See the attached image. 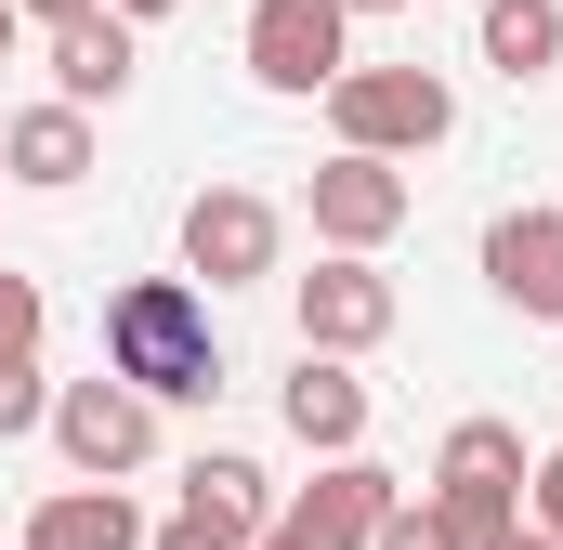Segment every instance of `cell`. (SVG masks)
I'll list each match as a JSON object with an SVG mask.
<instances>
[{
	"mask_svg": "<svg viewBox=\"0 0 563 550\" xmlns=\"http://www.w3.org/2000/svg\"><path fill=\"white\" fill-rule=\"evenodd\" d=\"M106 367L157 394V407H210L223 394V328H210V288L197 275H132L106 288Z\"/></svg>",
	"mask_w": 563,
	"mask_h": 550,
	"instance_id": "obj_1",
	"label": "cell"
},
{
	"mask_svg": "<svg viewBox=\"0 0 563 550\" xmlns=\"http://www.w3.org/2000/svg\"><path fill=\"white\" fill-rule=\"evenodd\" d=\"M328 132L367 144V157H432L459 132V79L445 66H341L328 79Z\"/></svg>",
	"mask_w": 563,
	"mask_h": 550,
	"instance_id": "obj_2",
	"label": "cell"
},
{
	"mask_svg": "<svg viewBox=\"0 0 563 550\" xmlns=\"http://www.w3.org/2000/svg\"><path fill=\"white\" fill-rule=\"evenodd\" d=\"M53 446H66V472H144L157 459V394H132L119 367H92V381H53V419H40Z\"/></svg>",
	"mask_w": 563,
	"mask_h": 550,
	"instance_id": "obj_3",
	"label": "cell"
},
{
	"mask_svg": "<svg viewBox=\"0 0 563 550\" xmlns=\"http://www.w3.org/2000/svg\"><path fill=\"white\" fill-rule=\"evenodd\" d=\"M394 275H380V250H328L314 275H288V328L314 341V354H380L394 341Z\"/></svg>",
	"mask_w": 563,
	"mask_h": 550,
	"instance_id": "obj_4",
	"label": "cell"
},
{
	"mask_svg": "<svg viewBox=\"0 0 563 550\" xmlns=\"http://www.w3.org/2000/svg\"><path fill=\"white\" fill-rule=\"evenodd\" d=\"M525 472H538V459H525V432H511V419H459V432L432 446V498L459 512V538H472V550L525 512Z\"/></svg>",
	"mask_w": 563,
	"mask_h": 550,
	"instance_id": "obj_5",
	"label": "cell"
},
{
	"mask_svg": "<svg viewBox=\"0 0 563 550\" xmlns=\"http://www.w3.org/2000/svg\"><path fill=\"white\" fill-rule=\"evenodd\" d=\"M276 250H288L276 197H250V184H197V197H184V275H197V288H263Z\"/></svg>",
	"mask_w": 563,
	"mask_h": 550,
	"instance_id": "obj_6",
	"label": "cell"
},
{
	"mask_svg": "<svg viewBox=\"0 0 563 550\" xmlns=\"http://www.w3.org/2000/svg\"><path fill=\"white\" fill-rule=\"evenodd\" d=\"M354 66V13L341 0H250V79L263 92H328Z\"/></svg>",
	"mask_w": 563,
	"mask_h": 550,
	"instance_id": "obj_7",
	"label": "cell"
},
{
	"mask_svg": "<svg viewBox=\"0 0 563 550\" xmlns=\"http://www.w3.org/2000/svg\"><path fill=\"white\" fill-rule=\"evenodd\" d=\"M301 210H314V237H328V250H380V237L407 223V157H367V144H341V157L301 184Z\"/></svg>",
	"mask_w": 563,
	"mask_h": 550,
	"instance_id": "obj_8",
	"label": "cell"
},
{
	"mask_svg": "<svg viewBox=\"0 0 563 550\" xmlns=\"http://www.w3.org/2000/svg\"><path fill=\"white\" fill-rule=\"evenodd\" d=\"M380 512H394V472H380L367 446H341L301 498H276V525H288L301 550H367V538H380Z\"/></svg>",
	"mask_w": 563,
	"mask_h": 550,
	"instance_id": "obj_9",
	"label": "cell"
},
{
	"mask_svg": "<svg viewBox=\"0 0 563 550\" xmlns=\"http://www.w3.org/2000/svg\"><path fill=\"white\" fill-rule=\"evenodd\" d=\"M485 288L525 328H563V210H498L485 223Z\"/></svg>",
	"mask_w": 563,
	"mask_h": 550,
	"instance_id": "obj_10",
	"label": "cell"
},
{
	"mask_svg": "<svg viewBox=\"0 0 563 550\" xmlns=\"http://www.w3.org/2000/svg\"><path fill=\"white\" fill-rule=\"evenodd\" d=\"M0 184H40V197H66V184H92V106H13L0 119Z\"/></svg>",
	"mask_w": 563,
	"mask_h": 550,
	"instance_id": "obj_11",
	"label": "cell"
},
{
	"mask_svg": "<svg viewBox=\"0 0 563 550\" xmlns=\"http://www.w3.org/2000/svg\"><path fill=\"white\" fill-rule=\"evenodd\" d=\"M288 432H301V446H314V459H341V446H367V419H380V394H367V381H354V354H314V341H301V367H288Z\"/></svg>",
	"mask_w": 563,
	"mask_h": 550,
	"instance_id": "obj_12",
	"label": "cell"
},
{
	"mask_svg": "<svg viewBox=\"0 0 563 550\" xmlns=\"http://www.w3.org/2000/svg\"><path fill=\"white\" fill-rule=\"evenodd\" d=\"M13 550H144V512H132V485L79 472V485H53V498L26 512V538H13Z\"/></svg>",
	"mask_w": 563,
	"mask_h": 550,
	"instance_id": "obj_13",
	"label": "cell"
},
{
	"mask_svg": "<svg viewBox=\"0 0 563 550\" xmlns=\"http://www.w3.org/2000/svg\"><path fill=\"white\" fill-rule=\"evenodd\" d=\"M132 53H144V26L92 0V13L53 26V92H66V106H119V92H132Z\"/></svg>",
	"mask_w": 563,
	"mask_h": 550,
	"instance_id": "obj_14",
	"label": "cell"
},
{
	"mask_svg": "<svg viewBox=\"0 0 563 550\" xmlns=\"http://www.w3.org/2000/svg\"><path fill=\"white\" fill-rule=\"evenodd\" d=\"M472 40H485V66L511 92H538L563 66V0H472Z\"/></svg>",
	"mask_w": 563,
	"mask_h": 550,
	"instance_id": "obj_15",
	"label": "cell"
},
{
	"mask_svg": "<svg viewBox=\"0 0 563 550\" xmlns=\"http://www.w3.org/2000/svg\"><path fill=\"white\" fill-rule=\"evenodd\" d=\"M184 512H210V525L263 538V525H276V485H263V459H236V446H197V459H184Z\"/></svg>",
	"mask_w": 563,
	"mask_h": 550,
	"instance_id": "obj_16",
	"label": "cell"
},
{
	"mask_svg": "<svg viewBox=\"0 0 563 550\" xmlns=\"http://www.w3.org/2000/svg\"><path fill=\"white\" fill-rule=\"evenodd\" d=\"M367 550H472V538H459V512H445L432 485H420V498L394 485V512H380V538H367Z\"/></svg>",
	"mask_w": 563,
	"mask_h": 550,
	"instance_id": "obj_17",
	"label": "cell"
},
{
	"mask_svg": "<svg viewBox=\"0 0 563 550\" xmlns=\"http://www.w3.org/2000/svg\"><path fill=\"white\" fill-rule=\"evenodd\" d=\"M53 419V381H40V354H0V446L13 432H40Z\"/></svg>",
	"mask_w": 563,
	"mask_h": 550,
	"instance_id": "obj_18",
	"label": "cell"
},
{
	"mask_svg": "<svg viewBox=\"0 0 563 550\" xmlns=\"http://www.w3.org/2000/svg\"><path fill=\"white\" fill-rule=\"evenodd\" d=\"M40 328H53L40 275H13V263H0V354H40Z\"/></svg>",
	"mask_w": 563,
	"mask_h": 550,
	"instance_id": "obj_19",
	"label": "cell"
},
{
	"mask_svg": "<svg viewBox=\"0 0 563 550\" xmlns=\"http://www.w3.org/2000/svg\"><path fill=\"white\" fill-rule=\"evenodd\" d=\"M144 550H250V538H236V525H210V512H170Z\"/></svg>",
	"mask_w": 563,
	"mask_h": 550,
	"instance_id": "obj_20",
	"label": "cell"
},
{
	"mask_svg": "<svg viewBox=\"0 0 563 550\" xmlns=\"http://www.w3.org/2000/svg\"><path fill=\"white\" fill-rule=\"evenodd\" d=\"M525 512H538V525H551V538H563V446H551V459H538V472H525Z\"/></svg>",
	"mask_w": 563,
	"mask_h": 550,
	"instance_id": "obj_21",
	"label": "cell"
},
{
	"mask_svg": "<svg viewBox=\"0 0 563 550\" xmlns=\"http://www.w3.org/2000/svg\"><path fill=\"white\" fill-rule=\"evenodd\" d=\"M485 550H563V538H551V525H538V512H511V525H498V538H485Z\"/></svg>",
	"mask_w": 563,
	"mask_h": 550,
	"instance_id": "obj_22",
	"label": "cell"
},
{
	"mask_svg": "<svg viewBox=\"0 0 563 550\" xmlns=\"http://www.w3.org/2000/svg\"><path fill=\"white\" fill-rule=\"evenodd\" d=\"M13 13H40V26H66V13H92V0H13Z\"/></svg>",
	"mask_w": 563,
	"mask_h": 550,
	"instance_id": "obj_23",
	"label": "cell"
},
{
	"mask_svg": "<svg viewBox=\"0 0 563 550\" xmlns=\"http://www.w3.org/2000/svg\"><path fill=\"white\" fill-rule=\"evenodd\" d=\"M106 13H132V26H157V13H184V0H106Z\"/></svg>",
	"mask_w": 563,
	"mask_h": 550,
	"instance_id": "obj_24",
	"label": "cell"
},
{
	"mask_svg": "<svg viewBox=\"0 0 563 550\" xmlns=\"http://www.w3.org/2000/svg\"><path fill=\"white\" fill-rule=\"evenodd\" d=\"M13 26H26V13H13V0H0V66H13Z\"/></svg>",
	"mask_w": 563,
	"mask_h": 550,
	"instance_id": "obj_25",
	"label": "cell"
},
{
	"mask_svg": "<svg viewBox=\"0 0 563 550\" xmlns=\"http://www.w3.org/2000/svg\"><path fill=\"white\" fill-rule=\"evenodd\" d=\"M341 13H354V26H367V13H407V0H341Z\"/></svg>",
	"mask_w": 563,
	"mask_h": 550,
	"instance_id": "obj_26",
	"label": "cell"
},
{
	"mask_svg": "<svg viewBox=\"0 0 563 550\" xmlns=\"http://www.w3.org/2000/svg\"><path fill=\"white\" fill-rule=\"evenodd\" d=\"M250 550H301V538H288V525H263V538H250Z\"/></svg>",
	"mask_w": 563,
	"mask_h": 550,
	"instance_id": "obj_27",
	"label": "cell"
}]
</instances>
